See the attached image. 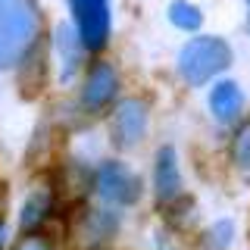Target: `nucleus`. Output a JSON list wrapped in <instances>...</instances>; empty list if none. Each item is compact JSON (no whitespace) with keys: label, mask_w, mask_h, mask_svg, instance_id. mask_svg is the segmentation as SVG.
<instances>
[{"label":"nucleus","mask_w":250,"mask_h":250,"mask_svg":"<svg viewBox=\"0 0 250 250\" xmlns=\"http://www.w3.org/2000/svg\"><path fill=\"white\" fill-rule=\"evenodd\" d=\"M41 35L35 0H0V69L16 66L25 47Z\"/></svg>","instance_id":"1"},{"label":"nucleus","mask_w":250,"mask_h":250,"mask_svg":"<svg viewBox=\"0 0 250 250\" xmlns=\"http://www.w3.org/2000/svg\"><path fill=\"white\" fill-rule=\"evenodd\" d=\"M231 66V47L216 35H200L178 53V72L188 84H207L213 75Z\"/></svg>","instance_id":"2"},{"label":"nucleus","mask_w":250,"mask_h":250,"mask_svg":"<svg viewBox=\"0 0 250 250\" xmlns=\"http://www.w3.org/2000/svg\"><path fill=\"white\" fill-rule=\"evenodd\" d=\"M91 185H94V191H97L104 200H109V203H135L141 197L138 175L119 160L100 163V169L94 172Z\"/></svg>","instance_id":"3"},{"label":"nucleus","mask_w":250,"mask_h":250,"mask_svg":"<svg viewBox=\"0 0 250 250\" xmlns=\"http://www.w3.org/2000/svg\"><path fill=\"white\" fill-rule=\"evenodd\" d=\"M16 62H19V94H22V100H38L47 91V82H50V78H47L50 75V66H47V38L38 35Z\"/></svg>","instance_id":"4"},{"label":"nucleus","mask_w":250,"mask_h":250,"mask_svg":"<svg viewBox=\"0 0 250 250\" xmlns=\"http://www.w3.org/2000/svg\"><path fill=\"white\" fill-rule=\"evenodd\" d=\"M78 22V38L88 50H100L109 38V0H69Z\"/></svg>","instance_id":"5"},{"label":"nucleus","mask_w":250,"mask_h":250,"mask_svg":"<svg viewBox=\"0 0 250 250\" xmlns=\"http://www.w3.org/2000/svg\"><path fill=\"white\" fill-rule=\"evenodd\" d=\"M119 94V75L109 62H94L88 69V78H84V88H82V109L91 116L104 113V109L116 100Z\"/></svg>","instance_id":"6"},{"label":"nucleus","mask_w":250,"mask_h":250,"mask_svg":"<svg viewBox=\"0 0 250 250\" xmlns=\"http://www.w3.org/2000/svg\"><path fill=\"white\" fill-rule=\"evenodd\" d=\"M116 219L109 209H100V207H84L75 219V238L84 250H104L116 234Z\"/></svg>","instance_id":"7"},{"label":"nucleus","mask_w":250,"mask_h":250,"mask_svg":"<svg viewBox=\"0 0 250 250\" xmlns=\"http://www.w3.org/2000/svg\"><path fill=\"white\" fill-rule=\"evenodd\" d=\"M147 131V106L141 100H122L113 113V141L119 147H131Z\"/></svg>","instance_id":"8"},{"label":"nucleus","mask_w":250,"mask_h":250,"mask_svg":"<svg viewBox=\"0 0 250 250\" xmlns=\"http://www.w3.org/2000/svg\"><path fill=\"white\" fill-rule=\"evenodd\" d=\"M153 191H156V200L160 203H166V200L182 194V175H178V160H175V150H172V147H160V153H156Z\"/></svg>","instance_id":"9"},{"label":"nucleus","mask_w":250,"mask_h":250,"mask_svg":"<svg viewBox=\"0 0 250 250\" xmlns=\"http://www.w3.org/2000/svg\"><path fill=\"white\" fill-rule=\"evenodd\" d=\"M53 200H57V188L53 185H38L35 191L28 194L25 207H22V213H19L22 231H38L41 229L47 222V216H50V209H53Z\"/></svg>","instance_id":"10"},{"label":"nucleus","mask_w":250,"mask_h":250,"mask_svg":"<svg viewBox=\"0 0 250 250\" xmlns=\"http://www.w3.org/2000/svg\"><path fill=\"white\" fill-rule=\"evenodd\" d=\"M209 109H213V116L219 122H234L241 116V109H244V94H241V88L231 78H225V82H219L213 88V94H209Z\"/></svg>","instance_id":"11"},{"label":"nucleus","mask_w":250,"mask_h":250,"mask_svg":"<svg viewBox=\"0 0 250 250\" xmlns=\"http://www.w3.org/2000/svg\"><path fill=\"white\" fill-rule=\"evenodd\" d=\"M57 41H60V57H62V78H72L75 72V66H78V44H82V38L75 35V28L72 25H60L57 28Z\"/></svg>","instance_id":"12"},{"label":"nucleus","mask_w":250,"mask_h":250,"mask_svg":"<svg viewBox=\"0 0 250 250\" xmlns=\"http://www.w3.org/2000/svg\"><path fill=\"white\" fill-rule=\"evenodd\" d=\"M169 22L185 28V31H197L203 25V13L194 3H188V0H172L169 3Z\"/></svg>","instance_id":"13"},{"label":"nucleus","mask_w":250,"mask_h":250,"mask_svg":"<svg viewBox=\"0 0 250 250\" xmlns=\"http://www.w3.org/2000/svg\"><path fill=\"white\" fill-rule=\"evenodd\" d=\"M231 156H234V163H238L241 169L250 172V122H244L238 131H234V138H231Z\"/></svg>","instance_id":"14"},{"label":"nucleus","mask_w":250,"mask_h":250,"mask_svg":"<svg viewBox=\"0 0 250 250\" xmlns=\"http://www.w3.org/2000/svg\"><path fill=\"white\" fill-rule=\"evenodd\" d=\"M16 250H53V244L38 229V231H22V241L16 244Z\"/></svg>","instance_id":"15"},{"label":"nucleus","mask_w":250,"mask_h":250,"mask_svg":"<svg viewBox=\"0 0 250 250\" xmlns=\"http://www.w3.org/2000/svg\"><path fill=\"white\" fill-rule=\"evenodd\" d=\"M3 209H6V185L0 182V216H3Z\"/></svg>","instance_id":"16"},{"label":"nucleus","mask_w":250,"mask_h":250,"mask_svg":"<svg viewBox=\"0 0 250 250\" xmlns=\"http://www.w3.org/2000/svg\"><path fill=\"white\" fill-rule=\"evenodd\" d=\"M247 6H250V0H247Z\"/></svg>","instance_id":"17"}]
</instances>
